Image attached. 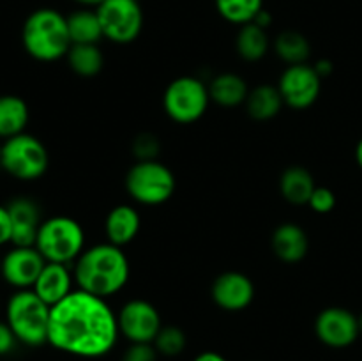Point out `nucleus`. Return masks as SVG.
<instances>
[{"label": "nucleus", "mask_w": 362, "mask_h": 361, "mask_svg": "<svg viewBox=\"0 0 362 361\" xmlns=\"http://www.w3.org/2000/svg\"><path fill=\"white\" fill-rule=\"evenodd\" d=\"M357 319H359V329H361V333H362V314Z\"/></svg>", "instance_id": "nucleus-39"}, {"label": "nucleus", "mask_w": 362, "mask_h": 361, "mask_svg": "<svg viewBox=\"0 0 362 361\" xmlns=\"http://www.w3.org/2000/svg\"><path fill=\"white\" fill-rule=\"evenodd\" d=\"M313 67L317 69V73L320 74L322 78H327L329 74L332 73V62H331V60H327V59H320L317 64H315Z\"/></svg>", "instance_id": "nucleus-34"}, {"label": "nucleus", "mask_w": 362, "mask_h": 361, "mask_svg": "<svg viewBox=\"0 0 362 361\" xmlns=\"http://www.w3.org/2000/svg\"><path fill=\"white\" fill-rule=\"evenodd\" d=\"M159 149H161V145H159L158 137L152 133L138 134L133 142V152L138 161L156 159V156L159 154Z\"/></svg>", "instance_id": "nucleus-29"}, {"label": "nucleus", "mask_w": 362, "mask_h": 361, "mask_svg": "<svg viewBox=\"0 0 362 361\" xmlns=\"http://www.w3.org/2000/svg\"><path fill=\"white\" fill-rule=\"evenodd\" d=\"M315 333L324 345L331 349H345L359 338V319L346 308L329 306L318 314Z\"/></svg>", "instance_id": "nucleus-12"}, {"label": "nucleus", "mask_w": 362, "mask_h": 361, "mask_svg": "<svg viewBox=\"0 0 362 361\" xmlns=\"http://www.w3.org/2000/svg\"><path fill=\"white\" fill-rule=\"evenodd\" d=\"M0 276H2V257H0Z\"/></svg>", "instance_id": "nucleus-41"}, {"label": "nucleus", "mask_w": 362, "mask_h": 361, "mask_svg": "<svg viewBox=\"0 0 362 361\" xmlns=\"http://www.w3.org/2000/svg\"><path fill=\"white\" fill-rule=\"evenodd\" d=\"M45 265L35 246H13L2 257V278L18 290L32 289Z\"/></svg>", "instance_id": "nucleus-13"}, {"label": "nucleus", "mask_w": 362, "mask_h": 361, "mask_svg": "<svg viewBox=\"0 0 362 361\" xmlns=\"http://www.w3.org/2000/svg\"><path fill=\"white\" fill-rule=\"evenodd\" d=\"M30 112L25 99L14 94L0 96V138L7 140L25 133Z\"/></svg>", "instance_id": "nucleus-22"}, {"label": "nucleus", "mask_w": 362, "mask_h": 361, "mask_svg": "<svg viewBox=\"0 0 362 361\" xmlns=\"http://www.w3.org/2000/svg\"><path fill=\"white\" fill-rule=\"evenodd\" d=\"M209 94H211V101H214L216 105L225 106V108H235V106L246 103L250 87L239 74L221 73L216 74L211 80Z\"/></svg>", "instance_id": "nucleus-20"}, {"label": "nucleus", "mask_w": 362, "mask_h": 361, "mask_svg": "<svg viewBox=\"0 0 362 361\" xmlns=\"http://www.w3.org/2000/svg\"><path fill=\"white\" fill-rule=\"evenodd\" d=\"M2 145H4V142H0V161H2Z\"/></svg>", "instance_id": "nucleus-40"}, {"label": "nucleus", "mask_w": 362, "mask_h": 361, "mask_svg": "<svg viewBox=\"0 0 362 361\" xmlns=\"http://www.w3.org/2000/svg\"><path fill=\"white\" fill-rule=\"evenodd\" d=\"M253 23H257L258 27H262V28H269V27H271V23H272L271 13H269V11H265V9H262L260 13L257 14V18L253 20Z\"/></svg>", "instance_id": "nucleus-35"}, {"label": "nucleus", "mask_w": 362, "mask_h": 361, "mask_svg": "<svg viewBox=\"0 0 362 361\" xmlns=\"http://www.w3.org/2000/svg\"><path fill=\"white\" fill-rule=\"evenodd\" d=\"M66 59L71 71L83 78L95 76L105 66V57L98 45H71Z\"/></svg>", "instance_id": "nucleus-26"}, {"label": "nucleus", "mask_w": 362, "mask_h": 361, "mask_svg": "<svg viewBox=\"0 0 362 361\" xmlns=\"http://www.w3.org/2000/svg\"><path fill=\"white\" fill-rule=\"evenodd\" d=\"M244 105L251 119L264 122V120L274 119L281 112L285 101H283L278 85L276 87L274 85H257L250 91Z\"/></svg>", "instance_id": "nucleus-21"}, {"label": "nucleus", "mask_w": 362, "mask_h": 361, "mask_svg": "<svg viewBox=\"0 0 362 361\" xmlns=\"http://www.w3.org/2000/svg\"><path fill=\"white\" fill-rule=\"evenodd\" d=\"M235 48L240 59L247 62H258L267 55L271 48L267 28L258 27L257 23H246L239 28L235 38Z\"/></svg>", "instance_id": "nucleus-23"}, {"label": "nucleus", "mask_w": 362, "mask_h": 361, "mask_svg": "<svg viewBox=\"0 0 362 361\" xmlns=\"http://www.w3.org/2000/svg\"><path fill=\"white\" fill-rule=\"evenodd\" d=\"M13 236V246H35L39 227H41V211L34 200L27 197H18L7 204Z\"/></svg>", "instance_id": "nucleus-15"}, {"label": "nucleus", "mask_w": 362, "mask_h": 361, "mask_svg": "<svg viewBox=\"0 0 362 361\" xmlns=\"http://www.w3.org/2000/svg\"><path fill=\"white\" fill-rule=\"evenodd\" d=\"M120 335L131 343H152L163 328L158 308L145 299H131L117 314Z\"/></svg>", "instance_id": "nucleus-11"}, {"label": "nucleus", "mask_w": 362, "mask_h": 361, "mask_svg": "<svg viewBox=\"0 0 362 361\" xmlns=\"http://www.w3.org/2000/svg\"><path fill=\"white\" fill-rule=\"evenodd\" d=\"M74 2H78L80 6H85V7H99L105 0H74Z\"/></svg>", "instance_id": "nucleus-37"}, {"label": "nucleus", "mask_w": 362, "mask_h": 361, "mask_svg": "<svg viewBox=\"0 0 362 361\" xmlns=\"http://www.w3.org/2000/svg\"><path fill=\"white\" fill-rule=\"evenodd\" d=\"M193 361H228L225 356H221L219 353H214V350H205V353L198 354Z\"/></svg>", "instance_id": "nucleus-36"}, {"label": "nucleus", "mask_w": 362, "mask_h": 361, "mask_svg": "<svg viewBox=\"0 0 362 361\" xmlns=\"http://www.w3.org/2000/svg\"><path fill=\"white\" fill-rule=\"evenodd\" d=\"M74 275L69 271L66 264H57V262H46L41 275L35 280L34 290L46 304L55 306L62 299H66L73 292Z\"/></svg>", "instance_id": "nucleus-16"}, {"label": "nucleus", "mask_w": 362, "mask_h": 361, "mask_svg": "<svg viewBox=\"0 0 362 361\" xmlns=\"http://www.w3.org/2000/svg\"><path fill=\"white\" fill-rule=\"evenodd\" d=\"M219 16L233 25H246L264 9V0H216Z\"/></svg>", "instance_id": "nucleus-27"}, {"label": "nucleus", "mask_w": 362, "mask_h": 361, "mask_svg": "<svg viewBox=\"0 0 362 361\" xmlns=\"http://www.w3.org/2000/svg\"><path fill=\"white\" fill-rule=\"evenodd\" d=\"M211 103L209 85L197 76H179L166 87L163 108L179 124H193L205 115Z\"/></svg>", "instance_id": "nucleus-7"}, {"label": "nucleus", "mask_w": 362, "mask_h": 361, "mask_svg": "<svg viewBox=\"0 0 362 361\" xmlns=\"http://www.w3.org/2000/svg\"><path fill=\"white\" fill-rule=\"evenodd\" d=\"M129 273V260L122 248L101 243L81 251L74 262L73 275L81 290L108 299L126 287Z\"/></svg>", "instance_id": "nucleus-2"}, {"label": "nucleus", "mask_w": 362, "mask_h": 361, "mask_svg": "<svg viewBox=\"0 0 362 361\" xmlns=\"http://www.w3.org/2000/svg\"><path fill=\"white\" fill-rule=\"evenodd\" d=\"M98 11L103 35L117 45L133 42L144 28V11L138 0H105Z\"/></svg>", "instance_id": "nucleus-9"}, {"label": "nucleus", "mask_w": 362, "mask_h": 361, "mask_svg": "<svg viewBox=\"0 0 362 361\" xmlns=\"http://www.w3.org/2000/svg\"><path fill=\"white\" fill-rule=\"evenodd\" d=\"M126 190L138 204L161 205L175 191V176L158 159L136 161L126 173Z\"/></svg>", "instance_id": "nucleus-6"}, {"label": "nucleus", "mask_w": 362, "mask_h": 361, "mask_svg": "<svg viewBox=\"0 0 362 361\" xmlns=\"http://www.w3.org/2000/svg\"><path fill=\"white\" fill-rule=\"evenodd\" d=\"M122 361H158V350L154 343H131Z\"/></svg>", "instance_id": "nucleus-31"}, {"label": "nucleus", "mask_w": 362, "mask_h": 361, "mask_svg": "<svg viewBox=\"0 0 362 361\" xmlns=\"http://www.w3.org/2000/svg\"><path fill=\"white\" fill-rule=\"evenodd\" d=\"M315 188H317V184H315L313 173L304 166H288V168L283 170L281 177H279L281 197L293 205H308Z\"/></svg>", "instance_id": "nucleus-19"}, {"label": "nucleus", "mask_w": 362, "mask_h": 361, "mask_svg": "<svg viewBox=\"0 0 362 361\" xmlns=\"http://www.w3.org/2000/svg\"><path fill=\"white\" fill-rule=\"evenodd\" d=\"M49 156L45 144L34 134L21 133L4 140L0 166L11 177L20 180H35L45 176Z\"/></svg>", "instance_id": "nucleus-8"}, {"label": "nucleus", "mask_w": 362, "mask_h": 361, "mask_svg": "<svg viewBox=\"0 0 362 361\" xmlns=\"http://www.w3.org/2000/svg\"><path fill=\"white\" fill-rule=\"evenodd\" d=\"M272 251L279 260L286 264L300 262L310 251V237L306 230L297 223H281L272 234Z\"/></svg>", "instance_id": "nucleus-17"}, {"label": "nucleus", "mask_w": 362, "mask_h": 361, "mask_svg": "<svg viewBox=\"0 0 362 361\" xmlns=\"http://www.w3.org/2000/svg\"><path fill=\"white\" fill-rule=\"evenodd\" d=\"M356 161L362 170V138H361L359 144H357V147H356Z\"/></svg>", "instance_id": "nucleus-38"}, {"label": "nucleus", "mask_w": 362, "mask_h": 361, "mask_svg": "<svg viewBox=\"0 0 362 361\" xmlns=\"http://www.w3.org/2000/svg\"><path fill=\"white\" fill-rule=\"evenodd\" d=\"M274 52L288 66L306 64L311 55V45L304 34L297 30H283L274 39Z\"/></svg>", "instance_id": "nucleus-25"}, {"label": "nucleus", "mask_w": 362, "mask_h": 361, "mask_svg": "<svg viewBox=\"0 0 362 361\" xmlns=\"http://www.w3.org/2000/svg\"><path fill=\"white\" fill-rule=\"evenodd\" d=\"M152 343H154L158 354H163V356H168V357H175L186 349L187 338H186V333H184L180 328H177V326H163Z\"/></svg>", "instance_id": "nucleus-28"}, {"label": "nucleus", "mask_w": 362, "mask_h": 361, "mask_svg": "<svg viewBox=\"0 0 362 361\" xmlns=\"http://www.w3.org/2000/svg\"><path fill=\"white\" fill-rule=\"evenodd\" d=\"M21 42L25 52L39 62L62 59L73 45L67 28V16L52 7L35 9L25 20Z\"/></svg>", "instance_id": "nucleus-3"}, {"label": "nucleus", "mask_w": 362, "mask_h": 361, "mask_svg": "<svg viewBox=\"0 0 362 361\" xmlns=\"http://www.w3.org/2000/svg\"><path fill=\"white\" fill-rule=\"evenodd\" d=\"M214 303L225 311L246 310L255 299V283L240 271L221 273L211 289Z\"/></svg>", "instance_id": "nucleus-14"}, {"label": "nucleus", "mask_w": 362, "mask_h": 361, "mask_svg": "<svg viewBox=\"0 0 362 361\" xmlns=\"http://www.w3.org/2000/svg\"><path fill=\"white\" fill-rule=\"evenodd\" d=\"M18 338L7 322L0 321V356H9L18 345Z\"/></svg>", "instance_id": "nucleus-32"}, {"label": "nucleus", "mask_w": 362, "mask_h": 361, "mask_svg": "<svg viewBox=\"0 0 362 361\" xmlns=\"http://www.w3.org/2000/svg\"><path fill=\"white\" fill-rule=\"evenodd\" d=\"M49 311L46 304L32 289L16 290L6 306V322L18 342L27 347H39L48 343Z\"/></svg>", "instance_id": "nucleus-4"}, {"label": "nucleus", "mask_w": 362, "mask_h": 361, "mask_svg": "<svg viewBox=\"0 0 362 361\" xmlns=\"http://www.w3.org/2000/svg\"><path fill=\"white\" fill-rule=\"evenodd\" d=\"M322 80L324 78L308 62L296 64L283 71L278 88L286 106L293 110H306L313 106L320 96Z\"/></svg>", "instance_id": "nucleus-10"}, {"label": "nucleus", "mask_w": 362, "mask_h": 361, "mask_svg": "<svg viewBox=\"0 0 362 361\" xmlns=\"http://www.w3.org/2000/svg\"><path fill=\"white\" fill-rule=\"evenodd\" d=\"M11 236H13V227H11L9 211L7 205H0V246L11 243Z\"/></svg>", "instance_id": "nucleus-33"}, {"label": "nucleus", "mask_w": 362, "mask_h": 361, "mask_svg": "<svg viewBox=\"0 0 362 361\" xmlns=\"http://www.w3.org/2000/svg\"><path fill=\"white\" fill-rule=\"evenodd\" d=\"M141 227L140 212L133 205L120 204L108 212L105 222V232L108 243L115 246H126L138 236Z\"/></svg>", "instance_id": "nucleus-18"}, {"label": "nucleus", "mask_w": 362, "mask_h": 361, "mask_svg": "<svg viewBox=\"0 0 362 361\" xmlns=\"http://www.w3.org/2000/svg\"><path fill=\"white\" fill-rule=\"evenodd\" d=\"M85 232L80 223L69 216H52L42 219L35 248L46 262L69 265L85 250Z\"/></svg>", "instance_id": "nucleus-5"}, {"label": "nucleus", "mask_w": 362, "mask_h": 361, "mask_svg": "<svg viewBox=\"0 0 362 361\" xmlns=\"http://www.w3.org/2000/svg\"><path fill=\"white\" fill-rule=\"evenodd\" d=\"M67 28L73 45H98L105 38L98 11L92 9L73 11L67 16Z\"/></svg>", "instance_id": "nucleus-24"}, {"label": "nucleus", "mask_w": 362, "mask_h": 361, "mask_svg": "<svg viewBox=\"0 0 362 361\" xmlns=\"http://www.w3.org/2000/svg\"><path fill=\"white\" fill-rule=\"evenodd\" d=\"M120 335L117 314L106 299L73 290L49 311L48 343L80 357H99L115 347Z\"/></svg>", "instance_id": "nucleus-1"}, {"label": "nucleus", "mask_w": 362, "mask_h": 361, "mask_svg": "<svg viewBox=\"0 0 362 361\" xmlns=\"http://www.w3.org/2000/svg\"><path fill=\"white\" fill-rule=\"evenodd\" d=\"M336 202L338 200H336V195L331 188L317 186L308 205L311 207V211L318 212V214H327V212H331L336 207Z\"/></svg>", "instance_id": "nucleus-30"}]
</instances>
